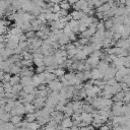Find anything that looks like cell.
<instances>
[{
  "label": "cell",
  "mask_w": 130,
  "mask_h": 130,
  "mask_svg": "<svg viewBox=\"0 0 130 130\" xmlns=\"http://www.w3.org/2000/svg\"><path fill=\"white\" fill-rule=\"evenodd\" d=\"M47 86L49 87V89H51L52 91H56V92H60V90L63 88V84L61 83L60 80L55 79L53 81H51L50 83L47 84Z\"/></svg>",
  "instance_id": "obj_1"
},
{
  "label": "cell",
  "mask_w": 130,
  "mask_h": 130,
  "mask_svg": "<svg viewBox=\"0 0 130 130\" xmlns=\"http://www.w3.org/2000/svg\"><path fill=\"white\" fill-rule=\"evenodd\" d=\"M87 7H88V2H86V1H77L73 5V8L75 10H80V11L85 10Z\"/></svg>",
  "instance_id": "obj_2"
},
{
  "label": "cell",
  "mask_w": 130,
  "mask_h": 130,
  "mask_svg": "<svg viewBox=\"0 0 130 130\" xmlns=\"http://www.w3.org/2000/svg\"><path fill=\"white\" fill-rule=\"evenodd\" d=\"M105 74L102 73L98 68H94L91 70V80H102Z\"/></svg>",
  "instance_id": "obj_3"
},
{
  "label": "cell",
  "mask_w": 130,
  "mask_h": 130,
  "mask_svg": "<svg viewBox=\"0 0 130 130\" xmlns=\"http://www.w3.org/2000/svg\"><path fill=\"white\" fill-rule=\"evenodd\" d=\"M100 61H101V60H100L99 58H95V57H92V56H89V58L86 59V63L90 66V68H93V69L98 67Z\"/></svg>",
  "instance_id": "obj_4"
},
{
  "label": "cell",
  "mask_w": 130,
  "mask_h": 130,
  "mask_svg": "<svg viewBox=\"0 0 130 130\" xmlns=\"http://www.w3.org/2000/svg\"><path fill=\"white\" fill-rule=\"evenodd\" d=\"M71 16H72V19L79 21V20H81L83 17H85L86 14H85L83 11H80V10H74V11L71 13Z\"/></svg>",
  "instance_id": "obj_5"
},
{
  "label": "cell",
  "mask_w": 130,
  "mask_h": 130,
  "mask_svg": "<svg viewBox=\"0 0 130 130\" xmlns=\"http://www.w3.org/2000/svg\"><path fill=\"white\" fill-rule=\"evenodd\" d=\"M68 25H69V27L72 29V31H73L75 35L79 32V21L74 20V19H71V20L68 22Z\"/></svg>",
  "instance_id": "obj_6"
},
{
  "label": "cell",
  "mask_w": 130,
  "mask_h": 130,
  "mask_svg": "<svg viewBox=\"0 0 130 130\" xmlns=\"http://www.w3.org/2000/svg\"><path fill=\"white\" fill-rule=\"evenodd\" d=\"M60 125L62 128H71L73 126V121H72L71 117H64V119L62 120Z\"/></svg>",
  "instance_id": "obj_7"
},
{
  "label": "cell",
  "mask_w": 130,
  "mask_h": 130,
  "mask_svg": "<svg viewBox=\"0 0 130 130\" xmlns=\"http://www.w3.org/2000/svg\"><path fill=\"white\" fill-rule=\"evenodd\" d=\"M81 117V122H84V123H87L88 125L91 124L92 122V114H88V113H82L80 115Z\"/></svg>",
  "instance_id": "obj_8"
},
{
  "label": "cell",
  "mask_w": 130,
  "mask_h": 130,
  "mask_svg": "<svg viewBox=\"0 0 130 130\" xmlns=\"http://www.w3.org/2000/svg\"><path fill=\"white\" fill-rule=\"evenodd\" d=\"M20 84L24 87V86H32V77H28V76H24L21 77L20 79Z\"/></svg>",
  "instance_id": "obj_9"
},
{
  "label": "cell",
  "mask_w": 130,
  "mask_h": 130,
  "mask_svg": "<svg viewBox=\"0 0 130 130\" xmlns=\"http://www.w3.org/2000/svg\"><path fill=\"white\" fill-rule=\"evenodd\" d=\"M26 129H27V130H39V129H41V125H40L37 121L30 122V123H27Z\"/></svg>",
  "instance_id": "obj_10"
},
{
  "label": "cell",
  "mask_w": 130,
  "mask_h": 130,
  "mask_svg": "<svg viewBox=\"0 0 130 130\" xmlns=\"http://www.w3.org/2000/svg\"><path fill=\"white\" fill-rule=\"evenodd\" d=\"M124 95H125V92H124V91H120V92L116 93L115 95H113L112 100H113L114 103H117V102H123Z\"/></svg>",
  "instance_id": "obj_11"
},
{
  "label": "cell",
  "mask_w": 130,
  "mask_h": 130,
  "mask_svg": "<svg viewBox=\"0 0 130 130\" xmlns=\"http://www.w3.org/2000/svg\"><path fill=\"white\" fill-rule=\"evenodd\" d=\"M11 74H14V75H18L20 72H21V67L13 64L11 67H10V71H9Z\"/></svg>",
  "instance_id": "obj_12"
},
{
  "label": "cell",
  "mask_w": 130,
  "mask_h": 130,
  "mask_svg": "<svg viewBox=\"0 0 130 130\" xmlns=\"http://www.w3.org/2000/svg\"><path fill=\"white\" fill-rule=\"evenodd\" d=\"M10 122L13 124V125H18L20 122H22V116H11V119H10Z\"/></svg>",
  "instance_id": "obj_13"
},
{
  "label": "cell",
  "mask_w": 130,
  "mask_h": 130,
  "mask_svg": "<svg viewBox=\"0 0 130 130\" xmlns=\"http://www.w3.org/2000/svg\"><path fill=\"white\" fill-rule=\"evenodd\" d=\"M20 79H21V77H19L18 75H13V76H11L9 83H10L12 86H13V85H16V84L20 83Z\"/></svg>",
  "instance_id": "obj_14"
},
{
  "label": "cell",
  "mask_w": 130,
  "mask_h": 130,
  "mask_svg": "<svg viewBox=\"0 0 130 130\" xmlns=\"http://www.w3.org/2000/svg\"><path fill=\"white\" fill-rule=\"evenodd\" d=\"M54 74H55V76H56V77H59V78H61V77H63V76L65 75V70H64L63 68H60V67H58L57 69H55V71H54Z\"/></svg>",
  "instance_id": "obj_15"
},
{
  "label": "cell",
  "mask_w": 130,
  "mask_h": 130,
  "mask_svg": "<svg viewBox=\"0 0 130 130\" xmlns=\"http://www.w3.org/2000/svg\"><path fill=\"white\" fill-rule=\"evenodd\" d=\"M24 120H25L26 122H28V123L35 122V121H37V117H36L35 113H34V114H26L25 117H24Z\"/></svg>",
  "instance_id": "obj_16"
},
{
  "label": "cell",
  "mask_w": 130,
  "mask_h": 130,
  "mask_svg": "<svg viewBox=\"0 0 130 130\" xmlns=\"http://www.w3.org/2000/svg\"><path fill=\"white\" fill-rule=\"evenodd\" d=\"M113 26H114V20H113V18H109L108 20L105 21V27H106V29L110 30V29H112Z\"/></svg>",
  "instance_id": "obj_17"
},
{
  "label": "cell",
  "mask_w": 130,
  "mask_h": 130,
  "mask_svg": "<svg viewBox=\"0 0 130 130\" xmlns=\"http://www.w3.org/2000/svg\"><path fill=\"white\" fill-rule=\"evenodd\" d=\"M60 8L61 9H63V10H68L70 7H71V5H70V3L69 2H67V1H63V2H60Z\"/></svg>",
  "instance_id": "obj_18"
},
{
  "label": "cell",
  "mask_w": 130,
  "mask_h": 130,
  "mask_svg": "<svg viewBox=\"0 0 130 130\" xmlns=\"http://www.w3.org/2000/svg\"><path fill=\"white\" fill-rule=\"evenodd\" d=\"M123 103L125 105L130 104V90L125 92V95H124V99H123Z\"/></svg>",
  "instance_id": "obj_19"
},
{
  "label": "cell",
  "mask_w": 130,
  "mask_h": 130,
  "mask_svg": "<svg viewBox=\"0 0 130 130\" xmlns=\"http://www.w3.org/2000/svg\"><path fill=\"white\" fill-rule=\"evenodd\" d=\"M120 86H121L122 91H124V92H126V91H129V90H130V87H129L125 82H120Z\"/></svg>",
  "instance_id": "obj_20"
},
{
  "label": "cell",
  "mask_w": 130,
  "mask_h": 130,
  "mask_svg": "<svg viewBox=\"0 0 130 130\" xmlns=\"http://www.w3.org/2000/svg\"><path fill=\"white\" fill-rule=\"evenodd\" d=\"M124 25H127V26H130V16H125L124 18Z\"/></svg>",
  "instance_id": "obj_21"
},
{
  "label": "cell",
  "mask_w": 130,
  "mask_h": 130,
  "mask_svg": "<svg viewBox=\"0 0 130 130\" xmlns=\"http://www.w3.org/2000/svg\"><path fill=\"white\" fill-rule=\"evenodd\" d=\"M110 129H111V128H110V127H109L107 124H104V125H103V126L100 128V130H110Z\"/></svg>",
  "instance_id": "obj_22"
},
{
  "label": "cell",
  "mask_w": 130,
  "mask_h": 130,
  "mask_svg": "<svg viewBox=\"0 0 130 130\" xmlns=\"http://www.w3.org/2000/svg\"><path fill=\"white\" fill-rule=\"evenodd\" d=\"M125 5H126V6H130V1H126V2H125Z\"/></svg>",
  "instance_id": "obj_23"
}]
</instances>
